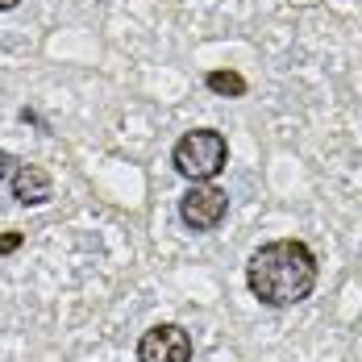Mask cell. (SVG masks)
Masks as SVG:
<instances>
[{
  "instance_id": "52a82bcc",
  "label": "cell",
  "mask_w": 362,
  "mask_h": 362,
  "mask_svg": "<svg viewBox=\"0 0 362 362\" xmlns=\"http://www.w3.org/2000/svg\"><path fill=\"white\" fill-rule=\"evenodd\" d=\"M21 242H25V233H17V229H8V233H0V258H8V254L21 250Z\"/></svg>"
},
{
  "instance_id": "8992f818",
  "label": "cell",
  "mask_w": 362,
  "mask_h": 362,
  "mask_svg": "<svg viewBox=\"0 0 362 362\" xmlns=\"http://www.w3.org/2000/svg\"><path fill=\"white\" fill-rule=\"evenodd\" d=\"M209 92H217V96H246L250 92V83H246V75L238 71H209Z\"/></svg>"
},
{
  "instance_id": "6da1fadb",
  "label": "cell",
  "mask_w": 362,
  "mask_h": 362,
  "mask_svg": "<svg viewBox=\"0 0 362 362\" xmlns=\"http://www.w3.org/2000/svg\"><path fill=\"white\" fill-rule=\"evenodd\" d=\"M246 284L254 300H262L267 308H291L317 288V254L296 238L267 242L246 262Z\"/></svg>"
},
{
  "instance_id": "3957f363",
  "label": "cell",
  "mask_w": 362,
  "mask_h": 362,
  "mask_svg": "<svg viewBox=\"0 0 362 362\" xmlns=\"http://www.w3.org/2000/svg\"><path fill=\"white\" fill-rule=\"evenodd\" d=\"M229 217V192H221L217 183H192L180 196V221L196 233L217 229Z\"/></svg>"
},
{
  "instance_id": "9c48e42d",
  "label": "cell",
  "mask_w": 362,
  "mask_h": 362,
  "mask_svg": "<svg viewBox=\"0 0 362 362\" xmlns=\"http://www.w3.org/2000/svg\"><path fill=\"white\" fill-rule=\"evenodd\" d=\"M21 0H0V13H8V8H17Z\"/></svg>"
},
{
  "instance_id": "7a4b0ae2",
  "label": "cell",
  "mask_w": 362,
  "mask_h": 362,
  "mask_svg": "<svg viewBox=\"0 0 362 362\" xmlns=\"http://www.w3.org/2000/svg\"><path fill=\"white\" fill-rule=\"evenodd\" d=\"M171 163H175V171H180L183 180L213 183L225 171V163H229V142L217 129H192V134H183L180 142H175Z\"/></svg>"
},
{
  "instance_id": "ba28073f",
  "label": "cell",
  "mask_w": 362,
  "mask_h": 362,
  "mask_svg": "<svg viewBox=\"0 0 362 362\" xmlns=\"http://www.w3.org/2000/svg\"><path fill=\"white\" fill-rule=\"evenodd\" d=\"M17 167H21V163H17V158H13L8 150H0V183L13 180V171H17Z\"/></svg>"
},
{
  "instance_id": "5b68a950",
  "label": "cell",
  "mask_w": 362,
  "mask_h": 362,
  "mask_svg": "<svg viewBox=\"0 0 362 362\" xmlns=\"http://www.w3.org/2000/svg\"><path fill=\"white\" fill-rule=\"evenodd\" d=\"M13 200L21 204V209H37V204H46L50 200V192H54V183H50V171L46 167H37V163H21L17 171H13Z\"/></svg>"
},
{
  "instance_id": "277c9868",
  "label": "cell",
  "mask_w": 362,
  "mask_h": 362,
  "mask_svg": "<svg viewBox=\"0 0 362 362\" xmlns=\"http://www.w3.org/2000/svg\"><path fill=\"white\" fill-rule=\"evenodd\" d=\"M138 362H192V337L183 325H154L138 341Z\"/></svg>"
}]
</instances>
